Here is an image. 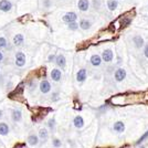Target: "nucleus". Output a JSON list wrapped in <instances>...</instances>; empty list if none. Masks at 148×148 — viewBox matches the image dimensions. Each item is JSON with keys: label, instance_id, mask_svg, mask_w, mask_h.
Returning <instances> with one entry per match:
<instances>
[{"label": "nucleus", "instance_id": "nucleus-4", "mask_svg": "<svg viewBox=\"0 0 148 148\" xmlns=\"http://www.w3.org/2000/svg\"><path fill=\"white\" fill-rule=\"evenodd\" d=\"M0 10L2 12H10L12 10V2L10 0H0Z\"/></svg>", "mask_w": 148, "mask_h": 148}, {"label": "nucleus", "instance_id": "nucleus-5", "mask_svg": "<svg viewBox=\"0 0 148 148\" xmlns=\"http://www.w3.org/2000/svg\"><path fill=\"white\" fill-rule=\"evenodd\" d=\"M102 59L103 61L106 62V63H111L113 60H114V53L111 49H105L103 52H102Z\"/></svg>", "mask_w": 148, "mask_h": 148}, {"label": "nucleus", "instance_id": "nucleus-12", "mask_svg": "<svg viewBox=\"0 0 148 148\" xmlns=\"http://www.w3.org/2000/svg\"><path fill=\"white\" fill-rule=\"evenodd\" d=\"M11 118H12L14 123H20L22 121V111L19 110V108L13 110L12 113H11Z\"/></svg>", "mask_w": 148, "mask_h": 148}, {"label": "nucleus", "instance_id": "nucleus-3", "mask_svg": "<svg viewBox=\"0 0 148 148\" xmlns=\"http://www.w3.org/2000/svg\"><path fill=\"white\" fill-rule=\"evenodd\" d=\"M126 75H127V72L126 70L123 68H118L115 72H114V79L116 82H122L126 79Z\"/></svg>", "mask_w": 148, "mask_h": 148}, {"label": "nucleus", "instance_id": "nucleus-8", "mask_svg": "<svg viewBox=\"0 0 148 148\" xmlns=\"http://www.w3.org/2000/svg\"><path fill=\"white\" fill-rule=\"evenodd\" d=\"M54 63L56 64V66L60 69H65L66 66V59L63 54H58L56 56V61Z\"/></svg>", "mask_w": 148, "mask_h": 148}, {"label": "nucleus", "instance_id": "nucleus-32", "mask_svg": "<svg viewBox=\"0 0 148 148\" xmlns=\"http://www.w3.org/2000/svg\"><path fill=\"white\" fill-rule=\"evenodd\" d=\"M3 59H5V56H3V53H2L1 50H0V63L3 61Z\"/></svg>", "mask_w": 148, "mask_h": 148}, {"label": "nucleus", "instance_id": "nucleus-16", "mask_svg": "<svg viewBox=\"0 0 148 148\" xmlns=\"http://www.w3.org/2000/svg\"><path fill=\"white\" fill-rule=\"evenodd\" d=\"M91 27H92V22L88 19H82L80 21V29H82L83 31L90 30Z\"/></svg>", "mask_w": 148, "mask_h": 148}, {"label": "nucleus", "instance_id": "nucleus-14", "mask_svg": "<svg viewBox=\"0 0 148 148\" xmlns=\"http://www.w3.org/2000/svg\"><path fill=\"white\" fill-rule=\"evenodd\" d=\"M12 41H13V44L16 47H21V45H23V43H25V36L21 34V33H18V34H16L13 37Z\"/></svg>", "mask_w": 148, "mask_h": 148}, {"label": "nucleus", "instance_id": "nucleus-30", "mask_svg": "<svg viewBox=\"0 0 148 148\" xmlns=\"http://www.w3.org/2000/svg\"><path fill=\"white\" fill-rule=\"evenodd\" d=\"M56 56H54V54H51V56H49V59H48V61H49V62H54V61H56Z\"/></svg>", "mask_w": 148, "mask_h": 148}, {"label": "nucleus", "instance_id": "nucleus-21", "mask_svg": "<svg viewBox=\"0 0 148 148\" xmlns=\"http://www.w3.org/2000/svg\"><path fill=\"white\" fill-rule=\"evenodd\" d=\"M38 136H39V138H40L42 142H45V140L49 138V130L43 127V128H41V130H39Z\"/></svg>", "mask_w": 148, "mask_h": 148}, {"label": "nucleus", "instance_id": "nucleus-7", "mask_svg": "<svg viewBox=\"0 0 148 148\" xmlns=\"http://www.w3.org/2000/svg\"><path fill=\"white\" fill-rule=\"evenodd\" d=\"M132 40H133V43H134L136 49H142V48L145 47V40H144V38L142 36H138V34L134 36Z\"/></svg>", "mask_w": 148, "mask_h": 148}, {"label": "nucleus", "instance_id": "nucleus-2", "mask_svg": "<svg viewBox=\"0 0 148 148\" xmlns=\"http://www.w3.org/2000/svg\"><path fill=\"white\" fill-rule=\"evenodd\" d=\"M76 20H77V14H76V12H73V11L64 13V14L62 16V21L65 22L66 25H68V23H71V22H74V21H76Z\"/></svg>", "mask_w": 148, "mask_h": 148}, {"label": "nucleus", "instance_id": "nucleus-17", "mask_svg": "<svg viewBox=\"0 0 148 148\" xmlns=\"http://www.w3.org/2000/svg\"><path fill=\"white\" fill-rule=\"evenodd\" d=\"M10 133V127L9 125L5 122H1L0 123V135L1 136H7Z\"/></svg>", "mask_w": 148, "mask_h": 148}, {"label": "nucleus", "instance_id": "nucleus-15", "mask_svg": "<svg viewBox=\"0 0 148 148\" xmlns=\"http://www.w3.org/2000/svg\"><path fill=\"white\" fill-rule=\"evenodd\" d=\"M113 130H114V132L118 133V134L123 133L124 130H125V124H124V122H122V121L115 122L114 125H113Z\"/></svg>", "mask_w": 148, "mask_h": 148}, {"label": "nucleus", "instance_id": "nucleus-1", "mask_svg": "<svg viewBox=\"0 0 148 148\" xmlns=\"http://www.w3.org/2000/svg\"><path fill=\"white\" fill-rule=\"evenodd\" d=\"M25 62H27V59H25V53L21 52V51L16 52V56H14V64H16V66L23 68L25 65Z\"/></svg>", "mask_w": 148, "mask_h": 148}, {"label": "nucleus", "instance_id": "nucleus-22", "mask_svg": "<svg viewBox=\"0 0 148 148\" xmlns=\"http://www.w3.org/2000/svg\"><path fill=\"white\" fill-rule=\"evenodd\" d=\"M68 29L71 31H76L80 29V23H77L76 21L74 22H71V23H68Z\"/></svg>", "mask_w": 148, "mask_h": 148}, {"label": "nucleus", "instance_id": "nucleus-18", "mask_svg": "<svg viewBox=\"0 0 148 148\" xmlns=\"http://www.w3.org/2000/svg\"><path fill=\"white\" fill-rule=\"evenodd\" d=\"M39 136L36 135V134H31V135L28 136V139H27V142L28 144L30 145V146H37L38 143H39Z\"/></svg>", "mask_w": 148, "mask_h": 148}, {"label": "nucleus", "instance_id": "nucleus-10", "mask_svg": "<svg viewBox=\"0 0 148 148\" xmlns=\"http://www.w3.org/2000/svg\"><path fill=\"white\" fill-rule=\"evenodd\" d=\"M50 76H51V79L53 82H60L62 79V72L60 69H53L52 71H51V74H50Z\"/></svg>", "mask_w": 148, "mask_h": 148}, {"label": "nucleus", "instance_id": "nucleus-25", "mask_svg": "<svg viewBox=\"0 0 148 148\" xmlns=\"http://www.w3.org/2000/svg\"><path fill=\"white\" fill-rule=\"evenodd\" d=\"M102 6V1L101 0H92V7L95 10H99Z\"/></svg>", "mask_w": 148, "mask_h": 148}, {"label": "nucleus", "instance_id": "nucleus-33", "mask_svg": "<svg viewBox=\"0 0 148 148\" xmlns=\"http://www.w3.org/2000/svg\"><path fill=\"white\" fill-rule=\"evenodd\" d=\"M2 115H3V113H2V111L0 110V118H2Z\"/></svg>", "mask_w": 148, "mask_h": 148}, {"label": "nucleus", "instance_id": "nucleus-24", "mask_svg": "<svg viewBox=\"0 0 148 148\" xmlns=\"http://www.w3.org/2000/svg\"><path fill=\"white\" fill-rule=\"evenodd\" d=\"M8 48V41L5 37H0V50H5Z\"/></svg>", "mask_w": 148, "mask_h": 148}, {"label": "nucleus", "instance_id": "nucleus-26", "mask_svg": "<svg viewBox=\"0 0 148 148\" xmlns=\"http://www.w3.org/2000/svg\"><path fill=\"white\" fill-rule=\"evenodd\" d=\"M56 119L54 118H51V119H49L48 121V128H49L50 130H54V128H56Z\"/></svg>", "mask_w": 148, "mask_h": 148}, {"label": "nucleus", "instance_id": "nucleus-11", "mask_svg": "<svg viewBox=\"0 0 148 148\" xmlns=\"http://www.w3.org/2000/svg\"><path fill=\"white\" fill-rule=\"evenodd\" d=\"M90 6H91L90 0H79V2H77V8L82 12H86L90 9Z\"/></svg>", "mask_w": 148, "mask_h": 148}, {"label": "nucleus", "instance_id": "nucleus-27", "mask_svg": "<svg viewBox=\"0 0 148 148\" xmlns=\"http://www.w3.org/2000/svg\"><path fill=\"white\" fill-rule=\"evenodd\" d=\"M42 6L44 9H50L52 7V1L51 0H42Z\"/></svg>", "mask_w": 148, "mask_h": 148}, {"label": "nucleus", "instance_id": "nucleus-20", "mask_svg": "<svg viewBox=\"0 0 148 148\" xmlns=\"http://www.w3.org/2000/svg\"><path fill=\"white\" fill-rule=\"evenodd\" d=\"M73 124L76 128L80 130V128H82V127L84 126V119H83L82 116H75V117L73 118Z\"/></svg>", "mask_w": 148, "mask_h": 148}, {"label": "nucleus", "instance_id": "nucleus-13", "mask_svg": "<svg viewBox=\"0 0 148 148\" xmlns=\"http://www.w3.org/2000/svg\"><path fill=\"white\" fill-rule=\"evenodd\" d=\"M90 62H91V64H92L93 66L97 68V66H99V65L102 64L103 59H102V56H99V54H93V56H91V59H90Z\"/></svg>", "mask_w": 148, "mask_h": 148}, {"label": "nucleus", "instance_id": "nucleus-23", "mask_svg": "<svg viewBox=\"0 0 148 148\" xmlns=\"http://www.w3.org/2000/svg\"><path fill=\"white\" fill-rule=\"evenodd\" d=\"M52 147L53 148H61L62 147V142L60 138H56L54 137L53 139H52Z\"/></svg>", "mask_w": 148, "mask_h": 148}, {"label": "nucleus", "instance_id": "nucleus-19", "mask_svg": "<svg viewBox=\"0 0 148 148\" xmlns=\"http://www.w3.org/2000/svg\"><path fill=\"white\" fill-rule=\"evenodd\" d=\"M106 6L110 11H115L118 8V0H107Z\"/></svg>", "mask_w": 148, "mask_h": 148}, {"label": "nucleus", "instance_id": "nucleus-29", "mask_svg": "<svg viewBox=\"0 0 148 148\" xmlns=\"http://www.w3.org/2000/svg\"><path fill=\"white\" fill-rule=\"evenodd\" d=\"M144 56L148 59V44H145V47H144Z\"/></svg>", "mask_w": 148, "mask_h": 148}, {"label": "nucleus", "instance_id": "nucleus-6", "mask_svg": "<svg viewBox=\"0 0 148 148\" xmlns=\"http://www.w3.org/2000/svg\"><path fill=\"white\" fill-rule=\"evenodd\" d=\"M39 87H40V91H41V93L42 94H49L50 92H51V88H52V86H51V83H50L48 80H43L40 82V85H39Z\"/></svg>", "mask_w": 148, "mask_h": 148}, {"label": "nucleus", "instance_id": "nucleus-28", "mask_svg": "<svg viewBox=\"0 0 148 148\" xmlns=\"http://www.w3.org/2000/svg\"><path fill=\"white\" fill-rule=\"evenodd\" d=\"M60 97V95H59V93H53V95H52V101L53 102H56L58 99Z\"/></svg>", "mask_w": 148, "mask_h": 148}, {"label": "nucleus", "instance_id": "nucleus-31", "mask_svg": "<svg viewBox=\"0 0 148 148\" xmlns=\"http://www.w3.org/2000/svg\"><path fill=\"white\" fill-rule=\"evenodd\" d=\"M147 137H148V132H147V133H145V134L143 135V137H142V138H140V139H139V140H138V143H142L143 140H144L145 138H147Z\"/></svg>", "mask_w": 148, "mask_h": 148}, {"label": "nucleus", "instance_id": "nucleus-9", "mask_svg": "<svg viewBox=\"0 0 148 148\" xmlns=\"http://www.w3.org/2000/svg\"><path fill=\"white\" fill-rule=\"evenodd\" d=\"M87 79V71L86 69H80L76 73V81L79 83H84Z\"/></svg>", "mask_w": 148, "mask_h": 148}]
</instances>
